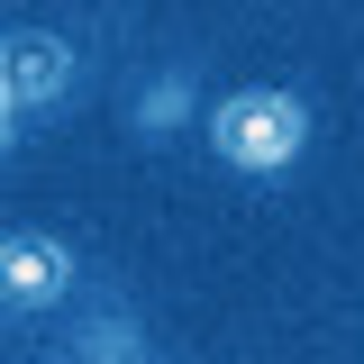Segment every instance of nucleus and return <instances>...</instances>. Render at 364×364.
<instances>
[{"label": "nucleus", "instance_id": "5", "mask_svg": "<svg viewBox=\"0 0 364 364\" xmlns=\"http://www.w3.org/2000/svg\"><path fill=\"white\" fill-rule=\"evenodd\" d=\"M64 355L73 364H136V355H155V337H146L128 310H91L82 328L64 337Z\"/></svg>", "mask_w": 364, "mask_h": 364}, {"label": "nucleus", "instance_id": "2", "mask_svg": "<svg viewBox=\"0 0 364 364\" xmlns=\"http://www.w3.org/2000/svg\"><path fill=\"white\" fill-rule=\"evenodd\" d=\"M0 91L18 100V119H64L82 91V55L55 28H9L0 37Z\"/></svg>", "mask_w": 364, "mask_h": 364}, {"label": "nucleus", "instance_id": "6", "mask_svg": "<svg viewBox=\"0 0 364 364\" xmlns=\"http://www.w3.org/2000/svg\"><path fill=\"white\" fill-rule=\"evenodd\" d=\"M18 128H28V119H18V100H9V91H0V155H9V146H18Z\"/></svg>", "mask_w": 364, "mask_h": 364}, {"label": "nucleus", "instance_id": "4", "mask_svg": "<svg viewBox=\"0 0 364 364\" xmlns=\"http://www.w3.org/2000/svg\"><path fill=\"white\" fill-rule=\"evenodd\" d=\"M191 109H200V73H191V64H164V73H146V82H136L128 128H136V136H173Z\"/></svg>", "mask_w": 364, "mask_h": 364}, {"label": "nucleus", "instance_id": "3", "mask_svg": "<svg viewBox=\"0 0 364 364\" xmlns=\"http://www.w3.org/2000/svg\"><path fill=\"white\" fill-rule=\"evenodd\" d=\"M73 246L64 237H46V228H0V310L9 318H37L55 310L64 291H73Z\"/></svg>", "mask_w": 364, "mask_h": 364}, {"label": "nucleus", "instance_id": "1", "mask_svg": "<svg viewBox=\"0 0 364 364\" xmlns=\"http://www.w3.org/2000/svg\"><path fill=\"white\" fill-rule=\"evenodd\" d=\"M301 146H310V100L301 91L255 82V91H228L219 109H210V155H219L228 173H255V182L291 173Z\"/></svg>", "mask_w": 364, "mask_h": 364}]
</instances>
